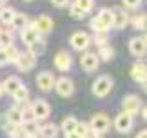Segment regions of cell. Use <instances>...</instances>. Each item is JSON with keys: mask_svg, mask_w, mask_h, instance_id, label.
Wrapping results in <instances>:
<instances>
[{"mask_svg": "<svg viewBox=\"0 0 147 138\" xmlns=\"http://www.w3.org/2000/svg\"><path fill=\"white\" fill-rule=\"evenodd\" d=\"M113 27V13L109 7L98 11V15L91 20V29L94 33H107Z\"/></svg>", "mask_w": 147, "mask_h": 138, "instance_id": "obj_1", "label": "cell"}, {"mask_svg": "<svg viewBox=\"0 0 147 138\" xmlns=\"http://www.w3.org/2000/svg\"><path fill=\"white\" fill-rule=\"evenodd\" d=\"M111 89H113V78L109 76V74H104V76H98L96 80L93 82V95L94 96H98V98H104V96H107L111 93Z\"/></svg>", "mask_w": 147, "mask_h": 138, "instance_id": "obj_2", "label": "cell"}, {"mask_svg": "<svg viewBox=\"0 0 147 138\" xmlns=\"http://www.w3.org/2000/svg\"><path fill=\"white\" fill-rule=\"evenodd\" d=\"M111 127V118L107 116L105 113H98V114H94V116L91 118V122H89V129L94 131V133H98V135H104L107 133Z\"/></svg>", "mask_w": 147, "mask_h": 138, "instance_id": "obj_3", "label": "cell"}, {"mask_svg": "<svg viewBox=\"0 0 147 138\" xmlns=\"http://www.w3.org/2000/svg\"><path fill=\"white\" fill-rule=\"evenodd\" d=\"M69 44H71V47L76 49V51H86L89 47V44H91V37L84 31H76V33L71 34Z\"/></svg>", "mask_w": 147, "mask_h": 138, "instance_id": "obj_4", "label": "cell"}, {"mask_svg": "<svg viewBox=\"0 0 147 138\" xmlns=\"http://www.w3.org/2000/svg\"><path fill=\"white\" fill-rule=\"evenodd\" d=\"M122 107H123V113L134 116V114L140 113V109H142V100H140L136 95H127V96H123V100H122Z\"/></svg>", "mask_w": 147, "mask_h": 138, "instance_id": "obj_5", "label": "cell"}, {"mask_svg": "<svg viewBox=\"0 0 147 138\" xmlns=\"http://www.w3.org/2000/svg\"><path fill=\"white\" fill-rule=\"evenodd\" d=\"M133 124H134L133 116L127 114V113H123V111L115 118V129L118 131V133H122V135H127L129 131L133 129Z\"/></svg>", "mask_w": 147, "mask_h": 138, "instance_id": "obj_6", "label": "cell"}, {"mask_svg": "<svg viewBox=\"0 0 147 138\" xmlns=\"http://www.w3.org/2000/svg\"><path fill=\"white\" fill-rule=\"evenodd\" d=\"M31 111L33 114H35V120H46L49 114H51V107H49V103L46 100H35L31 103Z\"/></svg>", "mask_w": 147, "mask_h": 138, "instance_id": "obj_7", "label": "cell"}, {"mask_svg": "<svg viewBox=\"0 0 147 138\" xmlns=\"http://www.w3.org/2000/svg\"><path fill=\"white\" fill-rule=\"evenodd\" d=\"M33 27H35V31L38 33V34H49L51 31H53V27H55V24H53V20L49 18L47 15H42V16H38V18L31 24Z\"/></svg>", "mask_w": 147, "mask_h": 138, "instance_id": "obj_8", "label": "cell"}, {"mask_svg": "<svg viewBox=\"0 0 147 138\" xmlns=\"http://www.w3.org/2000/svg\"><path fill=\"white\" fill-rule=\"evenodd\" d=\"M53 62H55V67L58 69V71H62V73L69 71V69H71V66H73L71 55L67 53V51H58V53L55 55V58H53Z\"/></svg>", "mask_w": 147, "mask_h": 138, "instance_id": "obj_9", "label": "cell"}, {"mask_svg": "<svg viewBox=\"0 0 147 138\" xmlns=\"http://www.w3.org/2000/svg\"><path fill=\"white\" fill-rule=\"evenodd\" d=\"M55 89L60 96L69 98V96L75 93V84H73V80H69V78H58L55 82Z\"/></svg>", "mask_w": 147, "mask_h": 138, "instance_id": "obj_10", "label": "cell"}, {"mask_svg": "<svg viewBox=\"0 0 147 138\" xmlns=\"http://www.w3.org/2000/svg\"><path fill=\"white\" fill-rule=\"evenodd\" d=\"M53 85H55V76H53V73L42 71V73L36 74V87L40 89V91L47 93V91L53 89Z\"/></svg>", "mask_w": 147, "mask_h": 138, "instance_id": "obj_11", "label": "cell"}, {"mask_svg": "<svg viewBox=\"0 0 147 138\" xmlns=\"http://www.w3.org/2000/svg\"><path fill=\"white\" fill-rule=\"evenodd\" d=\"M16 67L20 69V71H29V69L35 67L36 64V56H33L29 51H26V53H18V58H16Z\"/></svg>", "mask_w": 147, "mask_h": 138, "instance_id": "obj_12", "label": "cell"}, {"mask_svg": "<svg viewBox=\"0 0 147 138\" xmlns=\"http://www.w3.org/2000/svg\"><path fill=\"white\" fill-rule=\"evenodd\" d=\"M111 13H113V27H116V29H123V27L129 24V18H131V16H129L123 9L113 7Z\"/></svg>", "mask_w": 147, "mask_h": 138, "instance_id": "obj_13", "label": "cell"}, {"mask_svg": "<svg viewBox=\"0 0 147 138\" xmlns=\"http://www.w3.org/2000/svg\"><path fill=\"white\" fill-rule=\"evenodd\" d=\"M98 64H100V60H98V56L94 55V53H84L82 58H80V66H82L84 71H87V73L96 71Z\"/></svg>", "mask_w": 147, "mask_h": 138, "instance_id": "obj_14", "label": "cell"}, {"mask_svg": "<svg viewBox=\"0 0 147 138\" xmlns=\"http://www.w3.org/2000/svg\"><path fill=\"white\" fill-rule=\"evenodd\" d=\"M145 47H147L145 37H134V38H131V42H129V51H131V55L140 56V58L145 55Z\"/></svg>", "mask_w": 147, "mask_h": 138, "instance_id": "obj_15", "label": "cell"}, {"mask_svg": "<svg viewBox=\"0 0 147 138\" xmlns=\"http://www.w3.org/2000/svg\"><path fill=\"white\" fill-rule=\"evenodd\" d=\"M131 76L134 82H138V84H145V80H147V67L144 62H136V64H133L131 67Z\"/></svg>", "mask_w": 147, "mask_h": 138, "instance_id": "obj_16", "label": "cell"}, {"mask_svg": "<svg viewBox=\"0 0 147 138\" xmlns=\"http://www.w3.org/2000/svg\"><path fill=\"white\" fill-rule=\"evenodd\" d=\"M20 37H22V42H24L27 47H29V45H33L36 42L38 38H40V34H38L36 31H35V27H33L31 24H27L24 29H22V33H20Z\"/></svg>", "mask_w": 147, "mask_h": 138, "instance_id": "obj_17", "label": "cell"}, {"mask_svg": "<svg viewBox=\"0 0 147 138\" xmlns=\"http://www.w3.org/2000/svg\"><path fill=\"white\" fill-rule=\"evenodd\" d=\"M5 122L9 124H16V125H22V109L20 107H9L7 113H5Z\"/></svg>", "mask_w": 147, "mask_h": 138, "instance_id": "obj_18", "label": "cell"}, {"mask_svg": "<svg viewBox=\"0 0 147 138\" xmlns=\"http://www.w3.org/2000/svg\"><path fill=\"white\" fill-rule=\"evenodd\" d=\"M20 85H22V82H20L18 76H7V78H5V82L2 84V89H4V93L13 95L15 91L20 87Z\"/></svg>", "mask_w": 147, "mask_h": 138, "instance_id": "obj_19", "label": "cell"}, {"mask_svg": "<svg viewBox=\"0 0 147 138\" xmlns=\"http://www.w3.org/2000/svg\"><path fill=\"white\" fill-rule=\"evenodd\" d=\"M5 133H7L9 138H22V135H24V131H22V125H16V124H9V122H2Z\"/></svg>", "mask_w": 147, "mask_h": 138, "instance_id": "obj_20", "label": "cell"}, {"mask_svg": "<svg viewBox=\"0 0 147 138\" xmlns=\"http://www.w3.org/2000/svg\"><path fill=\"white\" fill-rule=\"evenodd\" d=\"M42 138H56L58 136V127H56L55 124H46L42 125V127H38V133Z\"/></svg>", "mask_w": 147, "mask_h": 138, "instance_id": "obj_21", "label": "cell"}, {"mask_svg": "<svg viewBox=\"0 0 147 138\" xmlns=\"http://www.w3.org/2000/svg\"><path fill=\"white\" fill-rule=\"evenodd\" d=\"M27 24H29V20H27V16L22 15V13H15L13 20H11V27H13V29H16V31H22Z\"/></svg>", "mask_w": 147, "mask_h": 138, "instance_id": "obj_22", "label": "cell"}, {"mask_svg": "<svg viewBox=\"0 0 147 138\" xmlns=\"http://www.w3.org/2000/svg\"><path fill=\"white\" fill-rule=\"evenodd\" d=\"M11 96H13V98H15V102H16V103H22V102H26L27 98H29V89H27L26 85L22 84L20 87L16 89V91H15V93L11 95Z\"/></svg>", "mask_w": 147, "mask_h": 138, "instance_id": "obj_23", "label": "cell"}, {"mask_svg": "<svg viewBox=\"0 0 147 138\" xmlns=\"http://www.w3.org/2000/svg\"><path fill=\"white\" fill-rule=\"evenodd\" d=\"M96 56L102 62H109V60H113V56H115V51H113V47H109V44H107V45H102V47L98 49Z\"/></svg>", "mask_w": 147, "mask_h": 138, "instance_id": "obj_24", "label": "cell"}, {"mask_svg": "<svg viewBox=\"0 0 147 138\" xmlns=\"http://www.w3.org/2000/svg\"><path fill=\"white\" fill-rule=\"evenodd\" d=\"M29 53H31L33 56H40V55H44V53H46V42H44L42 38H38L33 45H29Z\"/></svg>", "mask_w": 147, "mask_h": 138, "instance_id": "obj_25", "label": "cell"}, {"mask_svg": "<svg viewBox=\"0 0 147 138\" xmlns=\"http://www.w3.org/2000/svg\"><path fill=\"white\" fill-rule=\"evenodd\" d=\"M76 124H78V120L75 116H67L64 122H62V131L67 135V133H75V129H76Z\"/></svg>", "mask_w": 147, "mask_h": 138, "instance_id": "obj_26", "label": "cell"}, {"mask_svg": "<svg viewBox=\"0 0 147 138\" xmlns=\"http://www.w3.org/2000/svg\"><path fill=\"white\" fill-rule=\"evenodd\" d=\"M9 45H13V33L0 29V47L5 49V47H9Z\"/></svg>", "mask_w": 147, "mask_h": 138, "instance_id": "obj_27", "label": "cell"}, {"mask_svg": "<svg viewBox=\"0 0 147 138\" xmlns=\"http://www.w3.org/2000/svg\"><path fill=\"white\" fill-rule=\"evenodd\" d=\"M38 120H31V122H24L22 124V131L24 135H36L38 133Z\"/></svg>", "mask_w": 147, "mask_h": 138, "instance_id": "obj_28", "label": "cell"}, {"mask_svg": "<svg viewBox=\"0 0 147 138\" xmlns=\"http://www.w3.org/2000/svg\"><path fill=\"white\" fill-rule=\"evenodd\" d=\"M15 13H16V11L13 7H2V9H0V20H2L4 24H11Z\"/></svg>", "mask_w": 147, "mask_h": 138, "instance_id": "obj_29", "label": "cell"}, {"mask_svg": "<svg viewBox=\"0 0 147 138\" xmlns=\"http://www.w3.org/2000/svg\"><path fill=\"white\" fill-rule=\"evenodd\" d=\"M129 22H131L133 27L138 29V31L145 29V15H136V16H133V18H129Z\"/></svg>", "mask_w": 147, "mask_h": 138, "instance_id": "obj_30", "label": "cell"}, {"mask_svg": "<svg viewBox=\"0 0 147 138\" xmlns=\"http://www.w3.org/2000/svg\"><path fill=\"white\" fill-rule=\"evenodd\" d=\"M93 42L96 44L98 47H102V45H107V44H109V34H107V33H94Z\"/></svg>", "mask_w": 147, "mask_h": 138, "instance_id": "obj_31", "label": "cell"}, {"mask_svg": "<svg viewBox=\"0 0 147 138\" xmlns=\"http://www.w3.org/2000/svg\"><path fill=\"white\" fill-rule=\"evenodd\" d=\"M75 4H76V5H78V7H80L86 15H87L89 11L94 7V0H75Z\"/></svg>", "mask_w": 147, "mask_h": 138, "instance_id": "obj_32", "label": "cell"}, {"mask_svg": "<svg viewBox=\"0 0 147 138\" xmlns=\"http://www.w3.org/2000/svg\"><path fill=\"white\" fill-rule=\"evenodd\" d=\"M5 56H7V62H16V58H18V49L15 47V45H9V47H5Z\"/></svg>", "mask_w": 147, "mask_h": 138, "instance_id": "obj_33", "label": "cell"}, {"mask_svg": "<svg viewBox=\"0 0 147 138\" xmlns=\"http://www.w3.org/2000/svg\"><path fill=\"white\" fill-rule=\"evenodd\" d=\"M69 15L73 16V18H76V20H82L84 16H86V13H84V11L78 7L76 4H71L69 5Z\"/></svg>", "mask_w": 147, "mask_h": 138, "instance_id": "obj_34", "label": "cell"}, {"mask_svg": "<svg viewBox=\"0 0 147 138\" xmlns=\"http://www.w3.org/2000/svg\"><path fill=\"white\" fill-rule=\"evenodd\" d=\"M26 106H27V107L22 109V124L35 120V114H33V111H31V103H26Z\"/></svg>", "mask_w": 147, "mask_h": 138, "instance_id": "obj_35", "label": "cell"}, {"mask_svg": "<svg viewBox=\"0 0 147 138\" xmlns=\"http://www.w3.org/2000/svg\"><path fill=\"white\" fill-rule=\"evenodd\" d=\"M87 131H89V125H87V124H80V122L76 124V129H75V133H76L78 136H80V138H84V136H86V135H87Z\"/></svg>", "mask_w": 147, "mask_h": 138, "instance_id": "obj_36", "label": "cell"}, {"mask_svg": "<svg viewBox=\"0 0 147 138\" xmlns=\"http://www.w3.org/2000/svg\"><path fill=\"white\" fill-rule=\"evenodd\" d=\"M122 2H123V5H125V7L134 9V7H138V5H140V2H142V0H122Z\"/></svg>", "mask_w": 147, "mask_h": 138, "instance_id": "obj_37", "label": "cell"}, {"mask_svg": "<svg viewBox=\"0 0 147 138\" xmlns=\"http://www.w3.org/2000/svg\"><path fill=\"white\" fill-rule=\"evenodd\" d=\"M56 7H65V5H69V0H51Z\"/></svg>", "mask_w": 147, "mask_h": 138, "instance_id": "obj_38", "label": "cell"}, {"mask_svg": "<svg viewBox=\"0 0 147 138\" xmlns=\"http://www.w3.org/2000/svg\"><path fill=\"white\" fill-rule=\"evenodd\" d=\"M5 64H9V62H7V56H5V51L0 47V66H5Z\"/></svg>", "mask_w": 147, "mask_h": 138, "instance_id": "obj_39", "label": "cell"}, {"mask_svg": "<svg viewBox=\"0 0 147 138\" xmlns=\"http://www.w3.org/2000/svg\"><path fill=\"white\" fill-rule=\"evenodd\" d=\"M84 138H100V135H98V133H94V131H91V129H89V131H87V135L84 136Z\"/></svg>", "mask_w": 147, "mask_h": 138, "instance_id": "obj_40", "label": "cell"}, {"mask_svg": "<svg viewBox=\"0 0 147 138\" xmlns=\"http://www.w3.org/2000/svg\"><path fill=\"white\" fill-rule=\"evenodd\" d=\"M134 138H147V131H145V129H144V131H140V133L134 136Z\"/></svg>", "mask_w": 147, "mask_h": 138, "instance_id": "obj_41", "label": "cell"}, {"mask_svg": "<svg viewBox=\"0 0 147 138\" xmlns=\"http://www.w3.org/2000/svg\"><path fill=\"white\" fill-rule=\"evenodd\" d=\"M65 138H80V136H78L76 133H67V135H65Z\"/></svg>", "mask_w": 147, "mask_h": 138, "instance_id": "obj_42", "label": "cell"}, {"mask_svg": "<svg viewBox=\"0 0 147 138\" xmlns=\"http://www.w3.org/2000/svg\"><path fill=\"white\" fill-rule=\"evenodd\" d=\"M22 138H36V135H24Z\"/></svg>", "mask_w": 147, "mask_h": 138, "instance_id": "obj_43", "label": "cell"}, {"mask_svg": "<svg viewBox=\"0 0 147 138\" xmlns=\"http://www.w3.org/2000/svg\"><path fill=\"white\" fill-rule=\"evenodd\" d=\"M4 95V89H2V84H0V96Z\"/></svg>", "mask_w": 147, "mask_h": 138, "instance_id": "obj_44", "label": "cell"}, {"mask_svg": "<svg viewBox=\"0 0 147 138\" xmlns=\"http://www.w3.org/2000/svg\"><path fill=\"white\" fill-rule=\"evenodd\" d=\"M5 2H7V0H0V4H5Z\"/></svg>", "mask_w": 147, "mask_h": 138, "instance_id": "obj_45", "label": "cell"}, {"mask_svg": "<svg viewBox=\"0 0 147 138\" xmlns=\"http://www.w3.org/2000/svg\"><path fill=\"white\" fill-rule=\"evenodd\" d=\"M26 2H31V0H26Z\"/></svg>", "mask_w": 147, "mask_h": 138, "instance_id": "obj_46", "label": "cell"}]
</instances>
